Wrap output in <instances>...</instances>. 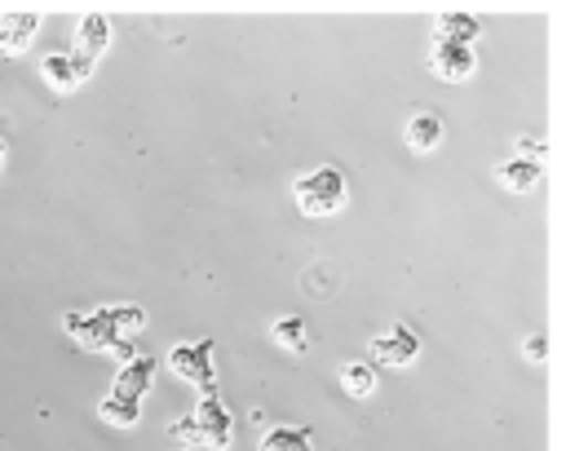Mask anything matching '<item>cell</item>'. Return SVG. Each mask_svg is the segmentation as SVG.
I'll list each match as a JSON object with an SVG mask.
<instances>
[{
    "label": "cell",
    "mask_w": 566,
    "mask_h": 451,
    "mask_svg": "<svg viewBox=\"0 0 566 451\" xmlns=\"http://www.w3.org/2000/svg\"><path fill=\"white\" fill-rule=\"evenodd\" d=\"M478 31H482V22L473 13H460V9H442L438 13V27H433L438 40H455V44H473Z\"/></svg>",
    "instance_id": "11"
},
{
    "label": "cell",
    "mask_w": 566,
    "mask_h": 451,
    "mask_svg": "<svg viewBox=\"0 0 566 451\" xmlns=\"http://www.w3.org/2000/svg\"><path fill=\"white\" fill-rule=\"evenodd\" d=\"M473 44H455V40H429V66L442 75V80H464L473 71Z\"/></svg>",
    "instance_id": "6"
},
{
    "label": "cell",
    "mask_w": 566,
    "mask_h": 451,
    "mask_svg": "<svg viewBox=\"0 0 566 451\" xmlns=\"http://www.w3.org/2000/svg\"><path fill=\"white\" fill-rule=\"evenodd\" d=\"M416 354H420V336L407 323H394L385 336L371 340V358L376 363H389V367H407Z\"/></svg>",
    "instance_id": "5"
},
{
    "label": "cell",
    "mask_w": 566,
    "mask_h": 451,
    "mask_svg": "<svg viewBox=\"0 0 566 451\" xmlns=\"http://www.w3.org/2000/svg\"><path fill=\"white\" fill-rule=\"evenodd\" d=\"M186 451H190V447H186Z\"/></svg>",
    "instance_id": "21"
},
{
    "label": "cell",
    "mask_w": 566,
    "mask_h": 451,
    "mask_svg": "<svg viewBox=\"0 0 566 451\" xmlns=\"http://www.w3.org/2000/svg\"><path fill=\"white\" fill-rule=\"evenodd\" d=\"M62 327H66L75 340H84L88 349H115L119 358H133V332L146 327V314L133 310V305H115V310H102V314H93V318L66 314Z\"/></svg>",
    "instance_id": "1"
},
{
    "label": "cell",
    "mask_w": 566,
    "mask_h": 451,
    "mask_svg": "<svg viewBox=\"0 0 566 451\" xmlns=\"http://www.w3.org/2000/svg\"><path fill=\"white\" fill-rule=\"evenodd\" d=\"M106 44H111V22H106V13H84V18H80V35H75L80 57L97 62V53H102Z\"/></svg>",
    "instance_id": "10"
},
{
    "label": "cell",
    "mask_w": 566,
    "mask_h": 451,
    "mask_svg": "<svg viewBox=\"0 0 566 451\" xmlns=\"http://www.w3.org/2000/svg\"><path fill=\"white\" fill-rule=\"evenodd\" d=\"M40 71H44V80L57 88V93H71V88H80L84 80H88V71H93V62L88 57H71V53H49L44 62H40Z\"/></svg>",
    "instance_id": "7"
},
{
    "label": "cell",
    "mask_w": 566,
    "mask_h": 451,
    "mask_svg": "<svg viewBox=\"0 0 566 451\" xmlns=\"http://www.w3.org/2000/svg\"><path fill=\"white\" fill-rule=\"evenodd\" d=\"M539 172H544V164H535V159H504L500 168H495V177L509 186V190H531L535 181H539Z\"/></svg>",
    "instance_id": "13"
},
{
    "label": "cell",
    "mask_w": 566,
    "mask_h": 451,
    "mask_svg": "<svg viewBox=\"0 0 566 451\" xmlns=\"http://www.w3.org/2000/svg\"><path fill=\"white\" fill-rule=\"evenodd\" d=\"M0 164H4V141H0Z\"/></svg>",
    "instance_id": "20"
},
{
    "label": "cell",
    "mask_w": 566,
    "mask_h": 451,
    "mask_svg": "<svg viewBox=\"0 0 566 451\" xmlns=\"http://www.w3.org/2000/svg\"><path fill=\"white\" fill-rule=\"evenodd\" d=\"M97 411H102V420H111V424H137V420H142V402L119 398V394H106V398L97 402Z\"/></svg>",
    "instance_id": "16"
},
{
    "label": "cell",
    "mask_w": 566,
    "mask_h": 451,
    "mask_svg": "<svg viewBox=\"0 0 566 451\" xmlns=\"http://www.w3.org/2000/svg\"><path fill=\"white\" fill-rule=\"evenodd\" d=\"M150 380H155V358H150V354H137V358H128V363L119 367V376H115V389H111V394L142 402V394L150 389Z\"/></svg>",
    "instance_id": "9"
},
{
    "label": "cell",
    "mask_w": 566,
    "mask_h": 451,
    "mask_svg": "<svg viewBox=\"0 0 566 451\" xmlns=\"http://www.w3.org/2000/svg\"><path fill=\"white\" fill-rule=\"evenodd\" d=\"M261 451H314V438L301 424H279L261 438Z\"/></svg>",
    "instance_id": "14"
},
{
    "label": "cell",
    "mask_w": 566,
    "mask_h": 451,
    "mask_svg": "<svg viewBox=\"0 0 566 451\" xmlns=\"http://www.w3.org/2000/svg\"><path fill=\"white\" fill-rule=\"evenodd\" d=\"M274 340L301 354V349L310 345V336H305V318H296V314H287V318H279V323H274Z\"/></svg>",
    "instance_id": "17"
},
{
    "label": "cell",
    "mask_w": 566,
    "mask_h": 451,
    "mask_svg": "<svg viewBox=\"0 0 566 451\" xmlns=\"http://www.w3.org/2000/svg\"><path fill=\"white\" fill-rule=\"evenodd\" d=\"M195 424V442H212V447H230V433H234V420L226 411V402L217 398V389H208L190 416Z\"/></svg>",
    "instance_id": "3"
},
{
    "label": "cell",
    "mask_w": 566,
    "mask_h": 451,
    "mask_svg": "<svg viewBox=\"0 0 566 451\" xmlns=\"http://www.w3.org/2000/svg\"><path fill=\"white\" fill-rule=\"evenodd\" d=\"M168 363H172V371L181 376V380H190L195 389H217V380H212V340H195V345H172V354H168Z\"/></svg>",
    "instance_id": "4"
},
{
    "label": "cell",
    "mask_w": 566,
    "mask_h": 451,
    "mask_svg": "<svg viewBox=\"0 0 566 451\" xmlns=\"http://www.w3.org/2000/svg\"><path fill=\"white\" fill-rule=\"evenodd\" d=\"M544 354H548V340L544 336H531L526 340V358H544Z\"/></svg>",
    "instance_id": "19"
},
{
    "label": "cell",
    "mask_w": 566,
    "mask_h": 451,
    "mask_svg": "<svg viewBox=\"0 0 566 451\" xmlns=\"http://www.w3.org/2000/svg\"><path fill=\"white\" fill-rule=\"evenodd\" d=\"M292 195H296V208H301L305 217H332V212H340L345 199H349L340 168H327V164L314 168V172H305V177H296V181H292Z\"/></svg>",
    "instance_id": "2"
},
{
    "label": "cell",
    "mask_w": 566,
    "mask_h": 451,
    "mask_svg": "<svg viewBox=\"0 0 566 451\" xmlns=\"http://www.w3.org/2000/svg\"><path fill=\"white\" fill-rule=\"evenodd\" d=\"M517 150H522V159L544 164V150H548V146H544V137H522V141H517Z\"/></svg>",
    "instance_id": "18"
},
{
    "label": "cell",
    "mask_w": 566,
    "mask_h": 451,
    "mask_svg": "<svg viewBox=\"0 0 566 451\" xmlns=\"http://www.w3.org/2000/svg\"><path fill=\"white\" fill-rule=\"evenodd\" d=\"M340 389L354 394V398H371V389H376V367H371V363H345V367H340Z\"/></svg>",
    "instance_id": "15"
},
{
    "label": "cell",
    "mask_w": 566,
    "mask_h": 451,
    "mask_svg": "<svg viewBox=\"0 0 566 451\" xmlns=\"http://www.w3.org/2000/svg\"><path fill=\"white\" fill-rule=\"evenodd\" d=\"M438 141H442V119H438L433 111H416V115L407 119V146L424 155V150H433Z\"/></svg>",
    "instance_id": "12"
},
{
    "label": "cell",
    "mask_w": 566,
    "mask_h": 451,
    "mask_svg": "<svg viewBox=\"0 0 566 451\" xmlns=\"http://www.w3.org/2000/svg\"><path fill=\"white\" fill-rule=\"evenodd\" d=\"M35 31H40V13H35V9L9 13V18L0 22V53H4V57H18V53L35 40Z\"/></svg>",
    "instance_id": "8"
}]
</instances>
